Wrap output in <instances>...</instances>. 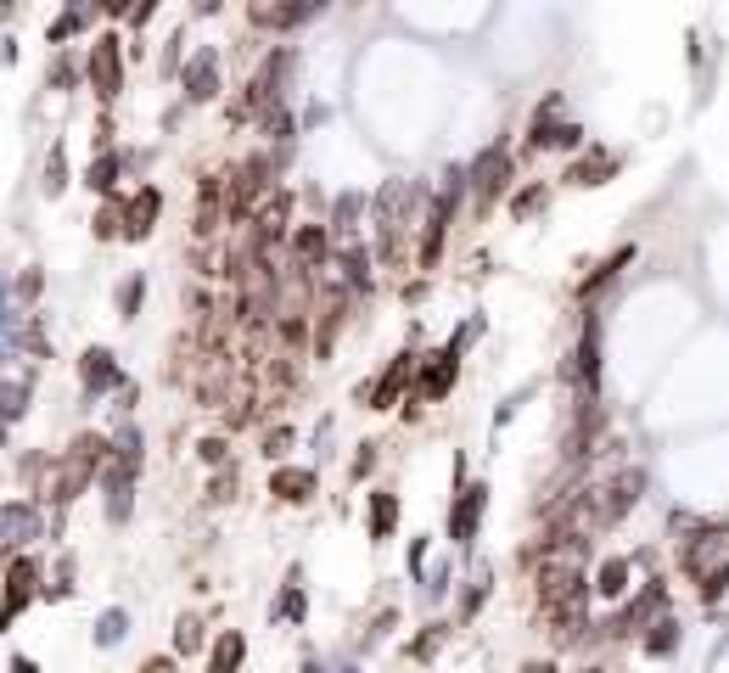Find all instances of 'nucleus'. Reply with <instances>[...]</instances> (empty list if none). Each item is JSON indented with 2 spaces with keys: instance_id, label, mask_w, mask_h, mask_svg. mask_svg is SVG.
<instances>
[{
  "instance_id": "nucleus-56",
  "label": "nucleus",
  "mask_w": 729,
  "mask_h": 673,
  "mask_svg": "<svg viewBox=\"0 0 729 673\" xmlns=\"http://www.w3.org/2000/svg\"><path fill=\"white\" fill-rule=\"evenodd\" d=\"M572 673H606V668H595V662H584V668H572Z\"/></svg>"
},
{
  "instance_id": "nucleus-37",
  "label": "nucleus",
  "mask_w": 729,
  "mask_h": 673,
  "mask_svg": "<svg viewBox=\"0 0 729 673\" xmlns=\"http://www.w3.org/2000/svg\"><path fill=\"white\" fill-rule=\"evenodd\" d=\"M174 651H180V657L202 651V617L197 612H180V617H174Z\"/></svg>"
},
{
  "instance_id": "nucleus-39",
  "label": "nucleus",
  "mask_w": 729,
  "mask_h": 673,
  "mask_svg": "<svg viewBox=\"0 0 729 673\" xmlns=\"http://www.w3.org/2000/svg\"><path fill=\"white\" fill-rule=\"evenodd\" d=\"M286 578H292V584H286V595H281V606H275V617H281V623H303V612H309V606H303V584H298L303 573L292 567Z\"/></svg>"
},
{
  "instance_id": "nucleus-6",
  "label": "nucleus",
  "mask_w": 729,
  "mask_h": 673,
  "mask_svg": "<svg viewBox=\"0 0 729 673\" xmlns=\"http://www.w3.org/2000/svg\"><path fill=\"white\" fill-rule=\"evenodd\" d=\"M466 174H472L477 214H488V208H494V202L511 191V146H505V141H488L483 152L472 158V169H466Z\"/></svg>"
},
{
  "instance_id": "nucleus-50",
  "label": "nucleus",
  "mask_w": 729,
  "mask_h": 673,
  "mask_svg": "<svg viewBox=\"0 0 729 673\" xmlns=\"http://www.w3.org/2000/svg\"><path fill=\"white\" fill-rule=\"evenodd\" d=\"M135 673H180V662H174V657H146Z\"/></svg>"
},
{
  "instance_id": "nucleus-7",
  "label": "nucleus",
  "mask_w": 729,
  "mask_h": 673,
  "mask_svg": "<svg viewBox=\"0 0 729 673\" xmlns=\"http://www.w3.org/2000/svg\"><path fill=\"white\" fill-rule=\"evenodd\" d=\"M85 79H90V90H96L101 107H113L118 101V90H124V40H118V34H96V40H90Z\"/></svg>"
},
{
  "instance_id": "nucleus-51",
  "label": "nucleus",
  "mask_w": 729,
  "mask_h": 673,
  "mask_svg": "<svg viewBox=\"0 0 729 673\" xmlns=\"http://www.w3.org/2000/svg\"><path fill=\"white\" fill-rule=\"evenodd\" d=\"M421 561H427V539H410V578L421 573Z\"/></svg>"
},
{
  "instance_id": "nucleus-32",
  "label": "nucleus",
  "mask_w": 729,
  "mask_h": 673,
  "mask_svg": "<svg viewBox=\"0 0 729 673\" xmlns=\"http://www.w3.org/2000/svg\"><path fill=\"white\" fill-rule=\"evenodd\" d=\"M359 208H365V191H343L331 208V225L343 230V242H359Z\"/></svg>"
},
{
  "instance_id": "nucleus-12",
  "label": "nucleus",
  "mask_w": 729,
  "mask_h": 673,
  "mask_svg": "<svg viewBox=\"0 0 729 673\" xmlns=\"http://www.w3.org/2000/svg\"><path fill=\"white\" fill-rule=\"evenodd\" d=\"M483 511H488V483H466L449 505V545H472L477 528H483Z\"/></svg>"
},
{
  "instance_id": "nucleus-43",
  "label": "nucleus",
  "mask_w": 729,
  "mask_h": 673,
  "mask_svg": "<svg viewBox=\"0 0 729 673\" xmlns=\"http://www.w3.org/2000/svg\"><path fill=\"white\" fill-rule=\"evenodd\" d=\"M236 488H242V477H236V466H230V472H219L214 483H208V500L225 505V500H236Z\"/></svg>"
},
{
  "instance_id": "nucleus-45",
  "label": "nucleus",
  "mask_w": 729,
  "mask_h": 673,
  "mask_svg": "<svg viewBox=\"0 0 729 673\" xmlns=\"http://www.w3.org/2000/svg\"><path fill=\"white\" fill-rule=\"evenodd\" d=\"M292 449V427H270L264 432V460H281Z\"/></svg>"
},
{
  "instance_id": "nucleus-48",
  "label": "nucleus",
  "mask_w": 729,
  "mask_h": 673,
  "mask_svg": "<svg viewBox=\"0 0 729 673\" xmlns=\"http://www.w3.org/2000/svg\"><path fill=\"white\" fill-rule=\"evenodd\" d=\"M584 141H589V135H584V124H561V135H556V146H561V152H578Z\"/></svg>"
},
{
  "instance_id": "nucleus-18",
  "label": "nucleus",
  "mask_w": 729,
  "mask_h": 673,
  "mask_svg": "<svg viewBox=\"0 0 729 673\" xmlns=\"http://www.w3.org/2000/svg\"><path fill=\"white\" fill-rule=\"evenodd\" d=\"M158 214H163V191L158 186H141L124 197V242H146L158 230Z\"/></svg>"
},
{
  "instance_id": "nucleus-42",
  "label": "nucleus",
  "mask_w": 729,
  "mask_h": 673,
  "mask_svg": "<svg viewBox=\"0 0 729 673\" xmlns=\"http://www.w3.org/2000/svg\"><path fill=\"white\" fill-rule=\"evenodd\" d=\"M376 449L382 444H359L354 449V460H348V483H365V477L376 472Z\"/></svg>"
},
{
  "instance_id": "nucleus-25",
  "label": "nucleus",
  "mask_w": 729,
  "mask_h": 673,
  "mask_svg": "<svg viewBox=\"0 0 729 673\" xmlns=\"http://www.w3.org/2000/svg\"><path fill=\"white\" fill-rule=\"evenodd\" d=\"M679 640H685V623H679L673 612H662L657 623L640 634V651H645V657H673V651H679Z\"/></svg>"
},
{
  "instance_id": "nucleus-19",
  "label": "nucleus",
  "mask_w": 729,
  "mask_h": 673,
  "mask_svg": "<svg viewBox=\"0 0 729 673\" xmlns=\"http://www.w3.org/2000/svg\"><path fill=\"white\" fill-rule=\"evenodd\" d=\"M270 494L281 505H309L320 494V472H315V466H275V472H270Z\"/></svg>"
},
{
  "instance_id": "nucleus-4",
  "label": "nucleus",
  "mask_w": 729,
  "mask_h": 673,
  "mask_svg": "<svg viewBox=\"0 0 729 673\" xmlns=\"http://www.w3.org/2000/svg\"><path fill=\"white\" fill-rule=\"evenodd\" d=\"M466 191H472V174L460 169V163H455V169H444V186L432 191V208H427V219H421V247H415V264H421V270H438L449 219H455V208H460Z\"/></svg>"
},
{
  "instance_id": "nucleus-55",
  "label": "nucleus",
  "mask_w": 729,
  "mask_h": 673,
  "mask_svg": "<svg viewBox=\"0 0 729 673\" xmlns=\"http://www.w3.org/2000/svg\"><path fill=\"white\" fill-rule=\"evenodd\" d=\"M303 673H326V668H320V662H315V657H303Z\"/></svg>"
},
{
  "instance_id": "nucleus-11",
  "label": "nucleus",
  "mask_w": 729,
  "mask_h": 673,
  "mask_svg": "<svg viewBox=\"0 0 729 673\" xmlns=\"http://www.w3.org/2000/svg\"><path fill=\"white\" fill-rule=\"evenodd\" d=\"M662 612H668V584H662V578H645V584H640V601L623 606V612H617V623H606V634H645Z\"/></svg>"
},
{
  "instance_id": "nucleus-27",
  "label": "nucleus",
  "mask_w": 729,
  "mask_h": 673,
  "mask_svg": "<svg viewBox=\"0 0 729 673\" xmlns=\"http://www.w3.org/2000/svg\"><path fill=\"white\" fill-rule=\"evenodd\" d=\"M629 264H634V242H623L612 258H601V264H595V270H589L584 281H578V298H589V292H601L606 281H617V275L629 270Z\"/></svg>"
},
{
  "instance_id": "nucleus-34",
  "label": "nucleus",
  "mask_w": 729,
  "mask_h": 673,
  "mask_svg": "<svg viewBox=\"0 0 729 673\" xmlns=\"http://www.w3.org/2000/svg\"><path fill=\"white\" fill-rule=\"evenodd\" d=\"M29 382H34L29 371L6 376V393H0V399H6V427H17V421L29 416Z\"/></svg>"
},
{
  "instance_id": "nucleus-15",
  "label": "nucleus",
  "mask_w": 729,
  "mask_h": 673,
  "mask_svg": "<svg viewBox=\"0 0 729 673\" xmlns=\"http://www.w3.org/2000/svg\"><path fill=\"white\" fill-rule=\"evenodd\" d=\"M0 533H6V550H23L34 539H45V516H40V500H6V516H0Z\"/></svg>"
},
{
  "instance_id": "nucleus-46",
  "label": "nucleus",
  "mask_w": 729,
  "mask_h": 673,
  "mask_svg": "<svg viewBox=\"0 0 729 673\" xmlns=\"http://www.w3.org/2000/svg\"><path fill=\"white\" fill-rule=\"evenodd\" d=\"M180 45H186V23H180V29L169 34V51H163V73H186V68H180Z\"/></svg>"
},
{
  "instance_id": "nucleus-44",
  "label": "nucleus",
  "mask_w": 729,
  "mask_h": 673,
  "mask_svg": "<svg viewBox=\"0 0 729 673\" xmlns=\"http://www.w3.org/2000/svg\"><path fill=\"white\" fill-rule=\"evenodd\" d=\"M197 455H202V466H219V472H225V460H230V438H202V444H197Z\"/></svg>"
},
{
  "instance_id": "nucleus-40",
  "label": "nucleus",
  "mask_w": 729,
  "mask_h": 673,
  "mask_svg": "<svg viewBox=\"0 0 729 673\" xmlns=\"http://www.w3.org/2000/svg\"><path fill=\"white\" fill-rule=\"evenodd\" d=\"M85 29H90V12H85V6H68V12L51 23V45H68L73 34H85Z\"/></svg>"
},
{
  "instance_id": "nucleus-52",
  "label": "nucleus",
  "mask_w": 729,
  "mask_h": 673,
  "mask_svg": "<svg viewBox=\"0 0 729 673\" xmlns=\"http://www.w3.org/2000/svg\"><path fill=\"white\" fill-rule=\"evenodd\" d=\"M522 673H561V668L550 657H528V662H522Z\"/></svg>"
},
{
  "instance_id": "nucleus-1",
  "label": "nucleus",
  "mask_w": 729,
  "mask_h": 673,
  "mask_svg": "<svg viewBox=\"0 0 729 673\" xmlns=\"http://www.w3.org/2000/svg\"><path fill=\"white\" fill-rule=\"evenodd\" d=\"M421 208H432V191L415 186V180H387L376 191V253H382V264H393V270L410 264V230L427 219Z\"/></svg>"
},
{
  "instance_id": "nucleus-21",
  "label": "nucleus",
  "mask_w": 729,
  "mask_h": 673,
  "mask_svg": "<svg viewBox=\"0 0 729 673\" xmlns=\"http://www.w3.org/2000/svg\"><path fill=\"white\" fill-rule=\"evenodd\" d=\"M309 17H320V6H281V0H253V6H247V23H253V29H303V23H309Z\"/></svg>"
},
{
  "instance_id": "nucleus-3",
  "label": "nucleus",
  "mask_w": 729,
  "mask_h": 673,
  "mask_svg": "<svg viewBox=\"0 0 729 673\" xmlns=\"http://www.w3.org/2000/svg\"><path fill=\"white\" fill-rule=\"evenodd\" d=\"M679 573L701 584V601L713 606L729 589V522H701L679 550Z\"/></svg>"
},
{
  "instance_id": "nucleus-10",
  "label": "nucleus",
  "mask_w": 729,
  "mask_h": 673,
  "mask_svg": "<svg viewBox=\"0 0 729 673\" xmlns=\"http://www.w3.org/2000/svg\"><path fill=\"white\" fill-rule=\"evenodd\" d=\"M455 382H460V348H432V354H421V376H415V399H427V404H438V399H449L455 393Z\"/></svg>"
},
{
  "instance_id": "nucleus-41",
  "label": "nucleus",
  "mask_w": 729,
  "mask_h": 673,
  "mask_svg": "<svg viewBox=\"0 0 729 673\" xmlns=\"http://www.w3.org/2000/svg\"><path fill=\"white\" fill-rule=\"evenodd\" d=\"M45 197H62L68 191V158H62V146H51V158H45Z\"/></svg>"
},
{
  "instance_id": "nucleus-23",
  "label": "nucleus",
  "mask_w": 729,
  "mask_h": 673,
  "mask_svg": "<svg viewBox=\"0 0 729 673\" xmlns=\"http://www.w3.org/2000/svg\"><path fill=\"white\" fill-rule=\"evenodd\" d=\"M393 528H399V494L393 488H371L365 494V533L382 545V539H393Z\"/></svg>"
},
{
  "instance_id": "nucleus-31",
  "label": "nucleus",
  "mask_w": 729,
  "mask_h": 673,
  "mask_svg": "<svg viewBox=\"0 0 729 673\" xmlns=\"http://www.w3.org/2000/svg\"><path fill=\"white\" fill-rule=\"evenodd\" d=\"M488 584H494V573H488V567H477V573L466 578V595H460V606H455V623H472V617L483 612V601H488Z\"/></svg>"
},
{
  "instance_id": "nucleus-20",
  "label": "nucleus",
  "mask_w": 729,
  "mask_h": 673,
  "mask_svg": "<svg viewBox=\"0 0 729 673\" xmlns=\"http://www.w3.org/2000/svg\"><path fill=\"white\" fill-rule=\"evenodd\" d=\"M135 466L113 460L107 472H101V494H107V522H129V505H135Z\"/></svg>"
},
{
  "instance_id": "nucleus-9",
  "label": "nucleus",
  "mask_w": 729,
  "mask_h": 673,
  "mask_svg": "<svg viewBox=\"0 0 729 673\" xmlns=\"http://www.w3.org/2000/svg\"><path fill=\"white\" fill-rule=\"evenodd\" d=\"M45 589H40V556H12L6 561V606H0V623H17V617L29 612L34 601H40Z\"/></svg>"
},
{
  "instance_id": "nucleus-2",
  "label": "nucleus",
  "mask_w": 729,
  "mask_h": 673,
  "mask_svg": "<svg viewBox=\"0 0 729 673\" xmlns=\"http://www.w3.org/2000/svg\"><path fill=\"white\" fill-rule=\"evenodd\" d=\"M107 466H113V438H107V432H79V438L62 449V460L51 466L45 494H51L57 505H73L101 472H107Z\"/></svg>"
},
{
  "instance_id": "nucleus-57",
  "label": "nucleus",
  "mask_w": 729,
  "mask_h": 673,
  "mask_svg": "<svg viewBox=\"0 0 729 673\" xmlns=\"http://www.w3.org/2000/svg\"><path fill=\"white\" fill-rule=\"evenodd\" d=\"M337 673H359V668H337Z\"/></svg>"
},
{
  "instance_id": "nucleus-17",
  "label": "nucleus",
  "mask_w": 729,
  "mask_h": 673,
  "mask_svg": "<svg viewBox=\"0 0 729 673\" xmlns=\"http://www.w3.org/2000/svg\"><path fill=\"white\" fill-rule=\"evenodd\" d=\"M247 225H253L258 242H281V236H292V230H298V225H292V191L275 186L270 197L258 202V214L247 219Z\"/></svg>"
},
{
  "instance_id": "nucleus-29",
  "label": "nucleus",
  "mask_w": 729,
  "mask_h": 673,
  "mask_svg": "<svg viewBox=\"0 0 729 673\" xmlns=\"http://www.w3.org/2000/svg\"><path fill=\"white\" fill-rule=\"evenodd\" d=\"M118 169H124V152H96V158H90V169H85V186L96 191V197L113 202V191H118Z\"/></svg>"
},
{
  "instance_id": "nucleus-16",
  "label": "nucleus",
  "mask_w": 729,
  "mask_h": 673,
  "mask_svg": "<svg viewBox=\"0 0 729 673\" xmlns=\"http://www.w3.org/2000/svg\"><path fill=\"white\" fill-rule=\"evenodd\" d=\"M79 382H85V399H101L107 387H124V371H118V354H113V348L90 343L85 354H79Z\"/></svg>"
},
{
  "instance_id": "nucleus-24",
  "label": "nucleus",
  "mask_w": 729,
  "mask_h": 673,
  "mask_svg": "<svg viewBox=\"0 0 729 673\" xmlns=\"http://www.w3.org/2000/svg\"><path fill=\"white\" fill-rule=\"evenodd\" d=\"M629 584H634V556H606L601 573H595V595L601 601H623Z\"/></svg>"
},
{
  "instance_id": "nucleus-13",
  "label": "nucleus",
  "mask_w": 729,
  "mask_h": 673,
  "mask_svg": "<svg viewBox=\"0 0 729 673\" xmlns=\"http://www.w3.org/2000/svg\"><path fill=\"white\" fill-rule=\"evenodd\" d=\"M219 62H225V51L219 45H197L186 57V73H180V85H186V101H214L219 96Z\"/></svg>"
},
{
  "instance_id": "nucleus-47",
  "label": "nucleus",
  "mask_w": 729,
  "mask_h": 673,
  "mask_svg": "<svg viewBox=\"0 0 729 673\" xmlns=\"http://www.w3.org/2000/svg\"><path fill=\"white\" fill-rule=\"evenodd\" d=\"M57 90H73V62L68 57H51V73H45Z\"/></svg>"
},
{
  "instance_id": "nucleus-30",
  "label": "nucleus",
  "mask_w": 729,
  "mask_h": 673,
  "mask_svg": "<svg viewBox=\"0 0 729 673\" xmlns=\"http://www.w3.org/2000/svg\"><path fill=\"white\" fill-rule=\"evenodd\" d=\"M141 303H146V275H141V270H129L124 281H118V292H113L118 320H135V315H141Z\"/></svg>"
},
{
  "instance_id": "nucleus-26",
  "label": "nucleus",
  "mask_w": 729,
  "mask_h": 673,
  "mask_svg": "<svg viewBox=\"0 0 729 673\" xmlns=\"http://www.w3.org/2000/svg\"><path fill=\"white\" fill-rule=\"evenodd\" d=\"M556 113H561V96H544L539 107H533V124H528V152H544V146H556V135H561Z\"/></svg>"
},
{
  "instance_id": "nucleus-38",
  "label": "nucleus",
  "mask_w": 729,
  "mask_h": 673,
  "mask_svg": "<svg viewBox=\"0 0 729 673\" xmlns=\"http://www.w3.org/2000/svg\"><path fill=\"white\" fill-rule=\"evenodd\" d=\"M449 629H455V623H427V629L410 640V657L415 662H432V657H438V645L449 640Z\"/></svg>"
},
{
  "instance_id": "nucleus-8",
  "label": "nucleus",
  "mask_w": 729,
  "mask_h": 673,
  "mask_svg": "<svg viewBox=\"0 0 729 673\" xmlns=\"http://www.w3.org/2000/svg\"><path fill=\"white\" fill-rule=\"evenodd\" d=\"M640 494H645V472H640V466H623L612 483L589 488V500H595V522L612 528L617 516H629V505H640Z\"/></svg>"
},
{
  "instance_id": "nucleus-33",
  "label": "nucleus",
  "mask_w": 729,
  "mask_h": 673,
  "mask_svg": "<svg viewBox=\"0 0 729 673\" xmlns=\"http://www.w3.org/2000/svg\"><path fill=\"white\" fill-rule=\"evenodd\" d=\"M90 230H96V242H124V197L101 202L96 219H90Z\"/></svg>"
},
{
  "instance_id": "nucleus-54",
  "label": "nucleus",
  "mask_w": 729,
  "mask_h": 673,
  "mask_svg": "<svg viewBox=\"0 0 729 673\" xmlns=\"http://www.w3.org/2000/svg\"><path fill=\"white\" fill-rule=\"evenodd\" d=\"M12 673H40V668H34V657H12Z\"/></svg>"
},
{
  "instance_id": "nucleus-53",
  "label": "nucleus",
  "mask_w": 729,
  "mask_h": 673,
  "mask_svg": "<svg viewBox=\"0 0 729 673\" xmlns=\"http://www.w3.org/2000/svg\"><path fill=\"white\" fill-rule=\"evenodd\" d=\"M152 17H158V6H152V0H141V6H135V17H129V23H135V29H141V23H152Z\"/></svg>"
},
{
  "instance_id": "nucleus-49",
  "label": "nucleus",
  "mask_w": 729,
  "mask_h": 673,
  "mask_svg": "<svg viewBox=\"0 0 729 673\" xmlns=\"http://www.w3.org/2000/svg\"><path fill=\"white\" fill-rule=\"evenodd\" d=\"M34 292H40V270L29 264V270L17 275V298H34Z\"/></svg>"
},
{
  "instance_id": "nucleus-35",
  "label": "nucleus",
  "mask_w": 729,
  "mask_h": 673,
  "mask_svg": "<svg viewBox=\"0 0 729 673\" xmlns=\"http://www.w3.org/2000/svg\"><path fill=\"white\" fill-rule=\"evenodd\" d=\"M124 634H129V612H124V606H107V612L96 617V629H90V640H96L101 651H107V645H118Z\"/></svg>"
},
{
  "instance_id": "nucleus-22",
  "label": "nucleus",
  "mask_w": 729,
  "mask_h": 673,
  "mask_svg": "<svg viewBox=\"0 0 729 673\" xmlns=\"http://www.w3.org/2000/svg\"><path fill=\"white\" fill-rule=\"evenodd\" d=\"M617 163H623V158H617V152H606V146H589L584 158H578V163H572V169H567V186H578V191H589V186H606V180H612V174H617Z\"/></svg>"
},
{
  "instance_id": "nucleus-14",
  "label": "nucleus",
  "mask_w": 729,
  "mask_h": 673,
  "mask_svg": "<svg viewBox=\"0 0 729 673\" xmlns=\"http://www.w3.org/2000/svg\"><path fill=\"white\" fill-rule=\"evenodd\" d=\"M286 258H292V270H309L320 275L331 264V230L320 225V219H309V225L292 230V242H286Z\"/></svg>"
},
{
  "instance_id": "nucleus-36",
  "label": "nucleus",
  "mask_w": 729,
  "mask_h": 673,
  "mask_svg": "<svg viewBox=\"0 0 729 673\" xmlns=\"http://www.w3.org/2000/svg\"><path fill=\"white\" fill-rule=\"evenodd\" d=\"M539 208H550V186H544V180H533V186H522L511 197V219H533Z\"/></svg>"
},
{
  "instance_id": "nucleus-5",
  "label": "nucleus",
  "mask_w": 729,
  "mask_h": 673,
  "mask_svg": "<svg viewBox=\"0 0 729 673\" xmlns=\"http://www.w3.org/2000/svg\"><path fill=\"white\" fill-rule=\"evenodd\" d=\"M415 376H421V354H415V348H399V354L387 359V371L376 376V382L359 387V404H365V410H393V404H410L404 393L415 387Z\"/></svg>"
},
{
  "instance_id": "nucleus-28",
  "label": "nucleus",
  "mask_w": 729,
  "mask_h": 673,
  "mask_svg": "<svg viewBox=\"0 0 729 673\" xmlns=\"http://www.w3.org/2000/svg\"><path fill=\"white\" fill-rule=\"evenodd\" d=\"M247 662V634L242 629H225L214 640V657H208V673H242Z\"/></svg>"
}]
</instances>
